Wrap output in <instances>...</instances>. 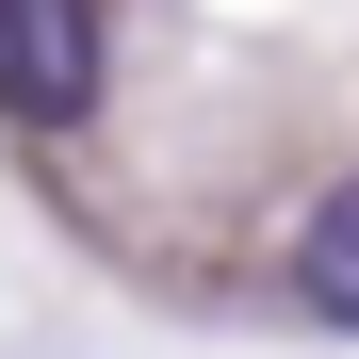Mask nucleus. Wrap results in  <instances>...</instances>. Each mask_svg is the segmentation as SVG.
Instances as JSON below:
<instances>
[{
	"mask_svg": "<svg viewBox=\"0 0 359 359\" xmlns=\"http://www.w3.org/2000/svg\"><path fill=\"white\" fill-rule=\"evenodd\" d=\"M98 82H114L98 0H0V114H17V131H82Z\"/></svg>",
	"mask_w": 359,
	"mask_h": 359,
	"instance_id": "f257e3e1",
	"label": "nucleus"
},
{
	"mask_svg": "<svg viewBox=\"0 0 359 359\" xmlns=\"http://www.w3.org/2000/svg\"><path fill=\"white\" fill-rule=\"evenodd\" d=\"M294 294H311L327 327H359V180L311 196V229H294Z\"/></svg>",
	"mask_w": 359,
	"mask_h": 359,
	"instance_id": "f03ea898",
	"label": "nucleus"
}]
</instances>
